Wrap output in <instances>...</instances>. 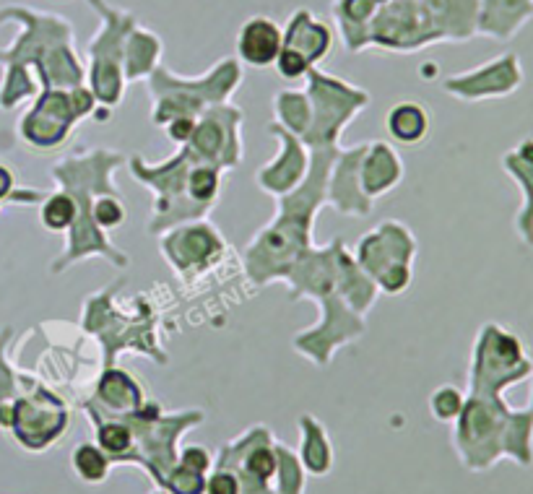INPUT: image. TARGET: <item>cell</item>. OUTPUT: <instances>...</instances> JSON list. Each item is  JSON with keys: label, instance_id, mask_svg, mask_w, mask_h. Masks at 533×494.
Instances as JSON below:
<instances>
[{"label": "cell", "instance_id": "9c48e42d", "mask_svg": "<svg viewBox=\"0 0 533 494\" xmlns=\"http://www.w3.org/2000/svg\"><path fill=\"white\" fill-rule=\"evenodd\" d=\"M320 318L318 323L312 325L310 331H299L294 336L292 346L299 357L310 359L318 367H328L333 362L341 346L354 344L367 331V318L359 315L357 310H351V305L346 302L341 286H333L331 292L320 294L318 299Z\"/></svg>", "mask_w": 533, "mask_h": 494}, {"label": "cell", "instance_id": "f1b7e54d", "mask_svg": "<svg viewBox=\"0 0 533 494\" xmlns=\"http://www.w3.org/2000/svg\"><path fill=\"white\" fill-rule=\"evenodd\" d=\"M110 466V455L104 453L99 445L84 442V445H78V448L73 450V468H76V474L84 481H89V484H97V481L107 479Z\"/></svg>", "mask_w": 533, "mask_h": 494}, {"label": "cell", "instance_id": "5b68a950", "mask_svg": "<svg viewBox=\"0 0 533 494\" xmlns=\"http://www.w3.org/2000/svg\"><path fill=\"white\" fill-rule=\"evenodd\" d=\"M305 94L310 99V125L299 141L307 149H338L341 133L357 115L370 107V91L344 78L310 68Z\"/></svg>", "mask_w": 533, "mask_h": 494}, {"label": "cell", "instance_id": "ac0fdd59", "mask_svg": "<svg viewBox=\"0 0 533 494\" xmlns=\"http://www.w3.org/2000/svg\"><path fill=\"white\" fill-rule=\"evenodd\" d=\"M281 47H284V32L279 24L268 16H253L242 24L237 34V60L247 68H268L276 63Z\"/></svg>", "mask_w": 533, "mask_h": 494}, {"label": "cell", "instance_id": "484cf974", "mask_svg": "<svg viewBox=\"0 0 533 494\" xmlns=\"http://www.w3.org/2000/svg\"><path fill=\"white\" fill-rule=\"evenodd\" d=\"M302 429V463L312 474H325L331 468V442L325 437V429L312 416H299Z\"/></svg>", "mask_w": 533, "mask_h": 494}, {"label": "cell", "instance_id": "ba28073f", "mask_svg": "<svg viewBox=\"0 0 533 494\" xmlns=\"http://www.w3.org/2000/svg\"><path fill=\"white\" fill-rule=\"evenodd\" d=\"M89 6L102 16V29L94 34L89 45V89L97 97L99 107H117L125 97V45L130 32L136 29V19L130 13L112 11L104 0H89Z\"/></svg>", "mask_w": 533, "mask_h": 494}, {"label": "cell", "instance_id": "d590c367", "mask_svg": "<svg viewBox=\"0 0 533 494\" xmlns=\"http://www.w3.org/2000/svg\"><path fill=\"white\" fill-rule=\"evenodd\" d=\"M195 117H175V120H169L167 125H164V133L169 136V141H175L177 146L180 143H188L190 136H193L195 130Z\"/></svg>", "mask_w": 533, "mask_h": 494}, {"label": "cell", "instance_id": "d4e9b609", "mask_svg": "<svg viewBox=\"0 0 533 494\" xmlns=\"http://www.w3.org/2000/svg\"><path fill=\"white\" fill-rule=\"evenodd\" d=\"M273 117H276V123L302 138V133L310 125V99H307L305 89L279 91L273 97Z\"/></svg>", "mask_w": 533, "mask_h": 494}, {"label": "cell", "instance_id": "cb8c5ba5", "mask_svg": "<svg viewBox=\"0 0 533 494\" xmlns=\"http://www.w3.org/2000/svg\"><path fill=\"white\" fill-rule=\"evenodd\" d=\"M162 39L151 34L149 29H133L128 37V45H125V81L133 84L138 78H149L151 71L159 65V58H162Z\"/></svg>", "mask_w": 533, "mask_h": 494}, {"label": "cell", "instance_id": "7a4b0ae2", "mask_svg": "<svg viewBox=\"0 0 533 494\" xmlns=\"http://www.w3.org/2000/svg\"><path fill=\"white\" fill-rule=\"evenodd\" d=\"M125 162V156L120 151L112 149H81L65 154L60 162L52 164L50 177L60 185V190L71 193L76 201V221L68 229V242L65 250L58 258L50 263V273L58 276L65 273L71 266L89 258H104L107 263L117 268V271H128L130 258L112 245L110 234L97 227L94 221V201L99 193H112L120 190L112 180L120 164Z\"/></svg>", "mask_w": 533, "mask_h": 494}, {"label": "cell", "instance_id": "74e56055", "mask_svg": "<svg viewBox=\"0 0 533 494\" xmlns=\"http://www.w3.org/2000/svg\"><path fill=\"white\" fill-rule=\"evenodd\" d=\"M531 375H533V372H531ZM528 411H531V414H533V393H531V409H528Z\"/></svg>", "mask_w": 533, "mask_h": 494}, {"label": "cell", "instance_id": "1f68e13d", "mask_svg": "<svg viewBox=\"0 0 533 494\" xmlns=\"http://www.w3.org/2000/svg\"><path fill=\"white\" fill-rule=\"evenodd\" d=\"M276 455H279V471L281 474V492L284 494H299L302 492V471H299L297 455L284 445H276Z\"/></svg>", "mask_w": 533, "mask_h": 494}, {"label": "cell", "instance_id": "d6986e66", "mask_svg": "<svg viewBox=\"0 0 533 494\" xmlns=\"http://www.w3.org/2000/svg\"><path fill=\"white\" fill-rule=\"evenodd\" d=\"M502 169L520 188L523 203L515 216V234L526 247H533V138L520 141L515 149L502 156Z\"/></svg>", "mask_w": 533, "mask_h": 494}, {"label": "cell", "instance_id": "6da1fadb", "mask_svg": "<svg viewBox=\"0 0 533 494\" xmlns=\"http://www.w3.org/2000/svg\"><path fill=\"white\" fill-rule=\"evenodd\" d=\"M338 149H310V167L302 185L276 198V216L271 224L260 229L242 250L245 276L258 289L284 281L299 253L312 245V224L325 206L328 172Z\"/></svg>", "mask_w": 533, "mask_h": 494}, {"label": "cell", "instance_id": "3957f363", "mask_svg": "<svg viewBox=\"0 0 533 494\" xmlns=\"http://www.w3.org/2000/svg\"><path fill=\"white\" fill-rule=\"evenodd\" d=\"M125 276L102 286L84 302L81 331L97 338L104 367H112L117 354H138L156 364H167L169 357L159 344V310L149 297H120Z\"/></svg>", "mask_w": 533, "mask_h": 494}, {"label": "cell", "instance_id": "5bb4252c", "mask_svg": "<svg viewBox=\"0 0 533 494\" xmlns=\"http://www.w3.org/2000/svg\"><path fill=\"white\" fill-rule=\"evenodd\" d=\"M523 86V65L518 52H502L489 63L455 73L442 81V91L461 102H489L505 99Z\"/></svg>", "mask_w": 533, "mask_h": 494}, {"label": "cell", "instance_id": "44dd1931", "mask_svg": "<svg viewBox=\"0 0 533 494\" xmlns=\"http://www.w3.org/2000/svg\"><path fill=\"white\" fill-rule=\"evenodd\" d=\"M533 16V0H479L476 34L492 39H510Z\"/></svg>", "mask_w": 533, "mask_h": 494}, {"label": "cell", "instance_id": "8fae6325", "mask_svg": "<svg viewBox=\"0 0 533 494\" xmlns=\"http://www.w3.org/2000/svg\"><path fill=\"white\" fill-rule=\"evenodd\" d=\"M242 123H245V112L234 104H219L211 110L203 112L195 123L193 136L188 146L201 162L219 167L224 172L234 169L245 156L242 146Z\"/></svg>", "mask_w": 533, "mask_h": 494}, {"label": "cell", "instance_id": "4fadbf2b", "mask_svg": "<svg viewBox=\"0 0 533 494\" xmlns=\"http://www.w3.org/2000/svg\"><path fill=\"white\" fill-rule=\"evenodd\" d=\"M32 390L13 403V432L26 448L45 450L58 440L68 427V409L63 398L42 388L37 380H29Z\"/></svg>", "mask_w": 533, "mask_h": 494}, {"label": "cell", "instance_id": "52a82bcc", "mask_svg": "<svg viewBox=\"0 0 533 494\" xmlns=\"http://www.w3.org/2000/svg\"><path fill=\"white\" fill-rule=\"evenodd\" d=\"M416 237L403 221H380L357 242L354 260L385 294H403L414 279Z\"/></svg>", "mask_w": 533, "mask_h": 494}, {"label": "cell", "instance_id": "8d00e7d4", "mask_svg": "<svg viewBox=\"0 0 533 494\" xmlns=\"http://www.w3.org/2000/svg\"><path fill=\"white\" fill-rule=\"evenodd\" d=\"M180 466H185V468H190V471H198V474H203V471H208V466H211V455H208V450L198 448V445H190V448L182 450Z\"/></svg>", "mask_w": 533, "mask_h": 494}, {"label": "cell", "instance_id": "836d02e7", "mask_svg": "<svg viewBox=\"0 0 533 494\" xmlns=\"http://www.w3.org/2000/svg\"><path fill=\"white\" fill-rule=\"evenodd\" d=\"M164 484H167V487L172 489L175 494H203L206 492V481H203V474H198V471H190V468H185V466L172 468Z\"/></svg>", "mask_w": 533, "mask_h": 494}, {"label": "cell", "instance_id": "ffe728a7", "mask_svg": "<svg viewBox=\"0 0 533 494\" xmlns=\"http://www.w3.org/2000/svg\"><path fill=\"white\" fill-rule=\"evenodd\" d=\"M403 180V159L390 143H367L362 159V188L372 201L383 198L385 193L396 190Z\"/></svg>", "mask_w": 533, "mask_h": 494}, {"label": "cell", "instance_id": "2e32d148", "mask_svg": "<svg viewBox=\"0 0 533 494\" xmlns=\"http://www.w3.org/2000/svg\"><path fill=\"white\" fill-rule=\"evenodd\" d=\"M268 136L279 141V151H276L271 162L258 169L255 182H258V188L263 190V193L273 195V198H281V195L292 193L294 188H299L302 180L307 177L310 149L294 136L292 130H286L284 125H279L276 120L268 125Z\"/></svg>", "mask_w": 533, "mask_h": 494}, {"label": "cell", "instance_id": "d6a6232c", "mask_svg": "<svg viewBox=\"0 0 533 494\" xmlns=\"http://www.w3.org/2000/svg\"><path fill=\"white\" fill-rule=\"evenodd\" d=\"M273 65H276L279 76L286 78V81H299V78H305L310 73V68H315L305 55H299L297 50H289V47H281L279 58H276Z\"/></svg>", "mask_w": 533, "mask_h": 494}, {"label": "cell", "instance_id": "603a6c76", "mask_svg": "<svg viewBox=\"0 0 533 494\" xmlns=\"http://www.w3.org/2000/svg\"><path fill=\"white\" fill-rule=\"evenodd\" d=\"M432 117L422 102H398L385 112V130L403 146H416L429 136Z\"/></svg>", "mask_w": 533, "mask_h": 494}, {"label": "cell", "instance_id": "4dcf8cb0", "mask_svg": "<svg viewBox=\"0 0 533 494\" xmlns=\"http://www.w3.org/2000/svg\"><path fill=\"white\" fill-rule=\"evenodd\" d=\"M463 403H466V396H463L461 390L455 388V385H442V388H437L435 393H432L429 406H432V414H435L440 422H453V419L461 416Z\"/></svg>", "mask_w": 533, "mask_h": 494}, {"label": "cell", "instance_id": "4316f807", "mask_svg": "<svg viewBox=\"0 0 533 494\" xmlns=\"http://www.w3.org/2000/svg\"><path fill=\"white\" fill-rule=\"evenodd\" d=\"M39 221L52 234L68 232L76 221V201L71 198V193L55 190V193L45 195L42 206H39Z\"/></svg>", "mask_w": 533, "mask_h": 494}, {"label": "cell", "instance_id": "30bf717a", "mask_svg": "<svg viewBox=\"0 0 533 494\" xmlns=\"http://www.w3.org/2000/svg\"><path fill=\"white\" fill-rule=\"evenodd\" d=\"M159 250L177 279L193 284L224 260L227 240L208 219H195L159 234Z\"/></svg>", "mask_w": 533, "mask_h": 494}, {"label": "cell", "instance_id": "e575fe53", "mask_svg": "<svg viewBox=\"0 0 533 494\" xmlns=\"http://www.w3.org/2000/svg\"><path fill=\"white\" fill-rule=\"evenodd\" d=\"M206 492L208 494H240V476L229 471L227 466H219L214 471V476L206 481Z\"/></svg>", "mask_w": 533, "mask_h": 494}, {"label": "cell", "instance_id": "83f0119b", "mask_svg": "<svg viewBox=\"0 0 533 494\" xmlns=\"http://www.w3.org/2000/svg\"><path fill=\"white\" fill-rule=\"evenodd\" d=\"M97 440L99 448L110 455L112 463L125 461L133 450V429L128 422H120V419H104L97 427Z\"/></svg>", "mask_w": 533, "mask_h": 494}, {"label": "cell", "instance_id": "e0dca14e", "mask_svg": "<svg viewBox=\"0 0 533 494\" xmlns=\"http://www.w3.org/2000/svg\"><path fill=\"white\" fill-rule=\"evenodd\" d=\"M89 416H128L143 406V388L120 367H104L99 372L97 393L81 403Z\"/></svg>", "mask_w": 533, "mask_h": 494}, {"label": "cell", "instance_id": "7c38bea8", "mask_svg": "<svg viewBox=\"0 0 533 494\" xmlns=\"http://www.w3.org/2000/svg\"><path fill=\"white\" fill-rule=\"evenodd\" d=\"M78 123L81 115L76 110L73 89H42V94L21 117L19 133L32 149L50 151L63 146Z\"/></svg>", "mask_w": 533, "mask_h": 494}, {"label": "cell", "instance_id": "7402d4cb", "mask_svg": "<svg viewBox=\"0 0 533 494\" xmlns=\"http://www.w3.org/2000/svg\"><path fill=\"white\" fill-rule=\"evenodd\" d=\"M331 45V29L320 24L312 11L299 8L292 16V21H289V29H286L284 34V47L297 50L299 55H305V58L315 65L320 58H325V55L331 52Z\"/></svg>", "mask_w": 533, "mask_h": 494}, {"label": "cell", "instance_id": "f546056e", "mask_svg": "<svg viewBox=\"0 0 533 494\" xmlns=\"http://www.w3.org/2000/svg\"><path fill=\"white\" fill-rule=\"evenodd\" d=\"M94 221H97V227L104 229V232L123 227L125 221H128V203L120 195V190L97 195V201H94Z\"/></svg>", "mask_w": 533, "mask_h": 494}, {"label": "cell", "instance_id": "8992f818", "mask_svg": "<svg viewBox=\"0 0 533 494\" xmlns=\"http://www.w3.org/2000/svg\"><path fill=\"white\" fill-rule=\"evenodd\" d=\"M531 372V357L513 331L500 323L481 325L468 367L471 396H502V390L523 383Z\"/></svg>", "mask_w": 533, "mask_h": 494}, {"label": "cell", "instance_id": "277c9868", "mask_svg": "<svg viewBox=\"0 0 533 494\" xmlns=\"http://www.w3.org/2000/svg\"><path fill=\"white\" fill-rule=\"evenodd\" d=\"M242 65L237 58H224L206 76L180 78L167 65H156L146 78L151 94V123L164 128L175 117H198L211 107L227 104L240 89Z\"/></svg>", "mask_w": 533, "mask_h": 494}, {"label": "cell", "instance_id": "9a60e30c", "mask_svg": "<svg viewBox=\"0 0 533 494\" xmlns=\"http://www.w3.org/2000/svg\"><path fill=\"white\" fill-rule=\"evenodd\" d=\"M367 143H357L351 149H338L336 159L328 172V190H325V206H331L341 216L364 219L370 216L372 201L362 188V159Z\"/></svg>", "mask_w": 533, "mask_h": 494}]
</instances>
